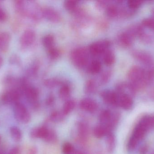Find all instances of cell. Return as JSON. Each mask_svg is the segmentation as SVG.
<instances>
[{"label":"cell","instance_id":"6da1fadb","mask_svg":"<svg viewBox=\"0 0 154 154\" xmlns=\"http://www.w3.org/2000/svg\"><path fill=\"white\" fill-rule=\"evenodd\" d=\"M145 75L146 70L139 66H133L128 71V77L129 83L136 91L147 86Z\"/></svg>","mask_w":154,"mask_h":154},{"label":"cell","instance_id":"7a4b0ae2","mask_svg":"<svg viewBox=\"0 0 154 154\" xmlns=\"http://www.w3.org/2000/svg\"><path fill=\"white\" fill-rule=\"evenodd\" d=\"M89 52L84 47L76 48L70 52V58L73 64L79 68L87 66L88 61Z\"/></svg>","mask_w":154,"mask_h":154},{"label":"cell","instance_id":"3957f363","mask_svg":"<svg viewBox=\"0 0 154 154\" xmlns=\"http://www.w3.org/2000/svg\"><path fill=\"white\" fill-rule=\"evenodd\" d=\"M14 113L17 121L23 124H27L31 119V115L26 107L20 102L14 104Z\"/></svg>","mask_w":154,"mask_h":154},{"label":"cell","instance_id":"277c9868","mask_svg":"<svg viewBox=\"0 0 154 154\" xmlns=\"http://www.w3.org/2000/svg\"><path fill=\"white\" fill-rule=\"evenodd\" d=\"M110 42L107 40L98 41L91 44L89 48V52L93 56H97L103 54L109 49Z\"/></svg>","mask_w":154,"mask_h":154},{"label":"cell","instance_id":"5b68a950","mask_svg":"<svg viewBox=\"0 0 154 154\" xmlns=\"http://www.w3.org/2000/svg\"><path fill=\"white\" fill-rule=\"evenodd\" d=\"M24 93L26 99L31 104L34 108H38L39 107L38 99L39 92L37 88L27 84L22 89Z\"/></svg>","mask_w":154,"mask_h":154},{"label":"cell","instance_id":"8992f818","mask_svg":"<svg viewBox=\"0 0 154 154\" xmlns=\"http://www.w3.org/2000/svg\"><path fill=\"white\" fill-rule=\"evenodd\" d=\"M100 96L107 105L114 107L118 106L119 95L116 91L104 90L100 93Z\"/></svg>","mask_w":154,"mask_h":154},{"label":"cell","instance_id":"52a82bcc","mask_svg":"<svg viewBox=\"0 0 154 154\" xmlns=\"http://www.w3.org/2000/svg\"><path fill=\"white\" fill-rule=\"evenodd\" d=\"M42 15L48 20L53 23H58L61 17L58 12L51 7H45L42 9Z\"/></svg>","mask_w":154,"mask_h":154},{"label":"cell","instance_id":"ba28073f","mask_svg":"<svg viewBox=\"0 0 154 154\" xmlns=\"http://www.w3.org/2000/svg\"><path fill=\"white\" fill-rule=\"evenodd\" d=\"M133 56L137 60L149 68L152 67L153 59L149 53L143 51L136 50L133 52Z\"/></svg>","mask_w":154,"mask_h":154},{"label":"cell","instance_id":"9c48e42d","mask_svg":"<svg viewBox=\"0 0 154 154\" xmlns=\"http://www.w3.org/2000/svg\"><path fill=\"white\" fill-rule=\"evenodd\" d=\"M21 92L18 90H11L3 94L2 97V100L5 104H14L19 102Z\"/></svg>","mask_w":154,"mask_h":154},{"label":"cell","instance_id":"30bf717a","mask_svg":"<svg viewBox=\"0 0 154 154\" xmlns=\"http://www.w3.org/2000/svg\"><path fill=\"white\" fill-rule=\"evenodd\" d=\"M36 35L34 31L32 30H26L21 35L20 43L22 47L26 48L30 47L35 41Z\"/></svg>","mask_w":154,"mask_h":154},{"label":"cell","instance_id":"8fae6325","mask_svg":"<svg viewBox=\"0 0 154 154\" xmlns=\"http://www.w3.org/2000/svg\"><path fill=\"white\" fill-rule=\"evenodd\" d=\"M135 37L134 33L128 29L120 34L119 38V42L122 47H129L132 45Z\"/></svg>","mask_w":154,"mask_h":154},{"label":"cell","instance_id":"7c38bea8","mask_svg":"<svg viewBox=\"0 0 154 154\" xmlns=\"http://www.w3.org/2000/svg\"><path fill=\"white\" fill-rule=\"evenodd\" d=\"M118 95L119 106L127 110H129L133 107L134 101L130 95L128 93H123L118 94Z\"/></svg>","mask_w":154,"mask_h":154},{"label":"cell","instance_id":"4fadbf2b","mask_svg":"<svg viewBox=\"0 0 154 154\" xmlns=\"http://www.w3.org/2000/svg\"><path fill=\"white\" fill-rule=\"evenodd\" d=\"M79 106L82 110L90 113H94L98 108L97 102L93 99L90 98L82 99L80 102Z\"/></svg>","mask_w":154,"mask_h":154},{"label":"cell","instance_id":"5bb4252c","mask_svg":"<svg viewBox=\"0 0 154 154\" xmlns=\"http://www.w3.org/2000/svg\"><path fill=\"white\" fill-rule=\"evenodd\" d=\"M50 130L45 126L33 128L30 132V136L32 138H41L44 140L47 138Z\"/></svg>","mask_w":154,"mask_h":154},{"label":"cell","instance_id":"9a60e30c","mask_svg":"<svg viewBox=\"0 0 154 154\" xmlns=\"http://www.w3.org/2000/svg\"><path fill=\"white\" fill-rule=\"evenodd\" d=\"M114 114V113H113ZM113 113L109 110H104L100 113L99 116V120L101 124L105 125L113 129L114 128L112 124V117L113 115Z\"/></svg>","mask_w":154,"mask_h":154},{"label":"cell","instance_id":"2e32d148","mask_svg":"<svg viewBox=\"0 0 154 154\" xmlns=\"http://www.w3.org/2000/svg\"><path fill=\"white\" fill-rule=\"evenodd\" d=\"M112 129L109 127L105 125L100 124L97 126L93 129V134L97 138H101L106 136L109 133H111Z\"/></svg>","mask_w":154,"mask_h":154},{"label":"cell","instance_id":"e0dca14e","mask_svg":"<svg viewBox=\"0 0 154 154\" xmlns=\"http://www.w3.org/2000/svg\"><path fill=\"white\" fill-rule=\"evenodd\" d=\"M11 35L7 32L0 33V50L5 51L9 47Z\"/></svg>","mask_w":154,"mask_h":154},{"label":"cell","instance_id":"ac0fdd59","mask_svg":"<svg viewBox=\"0 0 154 154\" xmlns=\"http://www.w3.org/2000/svg\"><path fill=\"white\" fill-rule=\"evenodd\" d=\"M102 65L100 61L97 60H94L90 63L88 67V71L92 74H97L101 71Z\"/></svg>","mask_w":154,"mask_h":154},{"label":"cell","instance_id":"d6986e66","mask_svg":"<svg viewBox=\"0 0 154 154\" xmlns=\"http://www.w3.org/2000/svg\"><path fill=\"white\" fill-rule=\"evenodd\" d=\"M70 88L66 83H63L59 91V96L62 100L67 99L70 96Z\"/></svg>","mask_w":154,"mask_h":154},{"label":"cell","instance_id":"ffe728a7","mask_svg":"<svg viewBox=\"0 0 154 154\" xmlns=\"http://www.w3.org/2000/svg\"><path fill=\"white\" fill-rule=\"evenodd\" d=\"M103 59L104 63L106 66H109L114 64L116 60V57L114 52L109 49L103 54Z\"/></svg>","mask_w":154,"mask_h":154},{"label":"cell","instance_id":"44dd1931","mask_svg":"<svg viewBox=\"0 0 154 154\" xmlns=\"http://www.w3.org/2000/svg\"><path fill=\"white\" fill-rule=\"evenodd\" d=\"M78 131L80 138L82 141L86 140L89 133L88 127L87 124L82 122L80 123L78 126Z\"/></svg>","mask_w":154,"mask_h":154},{"label":"cell","instance_id":"7402d4cb","mask_svg":"<svg viewBox=\"0 0 154 154\" xmlns=\"http://www.w3.org/2000/svg\"><path fill=\"white\" fill-rule=\"evenodd\" d=\"M42 44L47 50L54 47L55 38L52 34H48L44 36L42 40Z\"/></svg>","mask_w":154,"mask_h":154},{"label":"cell","instance_id":"603a6c76","mask_svg":"<svg viewBox=\"0 0 154 154\" xmlns=\"http://www.w3.org/2000/svg\"><path fill=\"white\" fill-rule=\"evenodd\" d=\"M97 89V83L94 80H89L85 84L84 90L87 94H93L96 92Z\"/></svg>","mask_w":154,"mask_h":154},{"label":"cell","instance_id":"cb8c5ba5","mask_svg":"<svg viewBox=\"0 0 154 154\" xmlns=\"http://www.w3.org/2000/svg\"><path fill=\"white\" fill-rule=\"evenodd\" d=\"M65 9L70 12L76 11L79 8V2L75 1H66L64 2Z\"/></svg>","mask_w":154,"mask_h":154},{"label":"cell","instance_id":"d4e9b609","mask_svg":"<svg viewBox=\"0 0 154 154\" xmlns=\"http://www.w3.org/2000/svg\"><path fill=\"white\" fill-rule=\"evenodd\" d=\"M75 103L73 100L69 99L66 101L63 106L62 113L65 116L70 114L75 108Z\"/></svg>","mask_w":154,"mask_h":154},{"label":"cell","instance_id":"484cf974","mask_svg":"<svg viewBox=\"0 0 154 154\" xmlns=\"http://www.w3.org/2000/svg\"><path fill=\"white\" fill-rule=\"evenodd\" d=\"M106 142L108 151L109 152L112 153L114 151L116 145L115 136L112 133H109L106 136Z\"/></svg>","mask_w":154,"mask_h":154},{"label":"cell","instance_id":"4316f807","mask_svg":"<svg viewBox=\"0 0 154 154\" xmlns=\"http://www.w3.org/2000/svg\"><path fill=\"white\" fill-rule=\"evenodd\" d=\"M10 133L14 141H20L22 138V133L20 130L17 127L14 126L10 129Z\"/></svg>","mask_w":154,"mask_h":154},{"label":"cell","instance_id":"83f0119b","mask_svg":"<svg viewBox=\"0 0 154 154\" xmlns=\"http://www.w3.org/2000/svg\"><path fill=\"white\" fill-rule=\"evenodd\" d=\"M63 82L57 78H51L46 80L44 81V85L48 88H54L59 85H62Z\"/></svg>","mask_w":154,"mask_h":154},{"label":"cell","instance_id":"f1b7e54d","mask_svg":"<svg viewBox=\"0 0 154 154\" xmlns=\"http://www.w3.org/2000/svg\"><path fill=\"white\" fill-rule=\"evenodd\" d=\"M65 116L62 112L54 111L51 114L50 119L53 122H59L63 120Z\"/></svg>","mask_w":154,"mask_h":154},{"label":"cell","instance_id":"f546056e","mask_svg":"<svg viewBox=\"0 0 154 154\" xmlns=\"http://www.w3.org/2000/svg\"><path fill=\"white\" fill-rule=\"evenodd\" d=\"M49 57L52 60H56L60 56V51L56 47H53L47 50Z\"/></svg>","mask_w":154,"mask_h":154},{"label":"cell","instance_id":"4dcf8cb0","mask_svg":"<svg viewBox=\"0 0 154 154\" xmlns=\"http://www.w3.org/2000/svg\"><path fill=\"white\" fill-rule=\"evenodd\" d=\"M143 1H137V0H130L128 1L127 7L131 11H134L141 6L143 4Z\"/></svg>","mask_w":154,"mask_h":154},{"label":"cell","instance_id":"1f68e13d","mask_svg":"<svg viewBox=\"0 0 154 154\" xmlns=\"http://www.w3.org/2000/svg\"><path fill=\"white\" fill-rule=\"evenodd\" d=\"M142 25L143 27L154 30V19L151 17L144 19L142 21Z\"/></svg>","mask_w":154,"mask_h":154},{"label":"cell","instance_id":"d6a6232c","mask_svg":"<svg viewBox=\"0 0 154 154\" xmlns=\"http://www.w3.org/2000/svg\"><path fill=\"white\" fill-rule=\"evenodd\" d=\"M62 151L65 154H73L74 153V148L70 143H66L62 146Z\"/></svg>","mask_w":154,"mask_h":154},{"label":"cell","instance_id":"836d02e7","mask_svg":"<svg viewBox=\"0 0 154 154\" xmlns=\"http://www.w3.org/2000/svg\"><path fill=\"white\" fill-rule=\"evenodd\" d=\"M111 76V72L109 71H106L103 72L100 76V83L101 84H106L110 80Z\"/></svg>","mask_w":154,"mask_h":154},{"label":"cell","instance_id":"e575fe53","mask_svg":"<svg viewBox=\"0 0 154 154\" xmlns=\"http://www.w3.org/2000/svg\"><path fill=\"white\" fill-rule=\"evenodd\" d=\"M57 136L56 133L52 130H50L48 134L45 141L48 143H53L57 140Z\"/></svg>","mask_w":154,"mask_h":154},{"label":"cell","instance_id":"d590c367","mask_svg":"<svg viewBox=\"0 0 154 154\" xmlns=\"http://www.w3.org/2000/svg\"><path fill=\"white\" fill-rule=\"evenodd\" d=\"M110 2L106 1H97L96 2V6L99 10L106 9L107 6L109 4Z\"/></svg>","mask_w":154,"mask_h":154},{"label":"cell","instance_id":"8d00e7d4","mask_svg":"<svg viewBox=\"0 0 154 154\" xmlns=\"http://www.w3.org/2000/svg\"><path fill=\"white\" fill-rule=\"evenodd\" d=\"M55 97L53 95H50L46 99V104L48 106H51L54 104Z\"/></svg>","mask_w":154,"mask_h":154},{"label":"cell","instance_id":"74e56055","mask_svg":"<svg viewBox=\"0 0 154 154\" xmlns=\"http://www.w3.org/2000/svg\"><path fill=\"white\" fill-rule=\"evenodd\" d=\"M6 14L4 11L0 9V22L4 21L6 19Z\"/></svg>","mask_w":154,"mask_h":154},{"label":"cell","instance_id":"f35d334b","mask_svg":"<svg viewBox=\"0 0 154 154\" xmlns=\"http://www.w3.org/2000/svg\"><path fill=\"white\" fill-rule=\"evenodd\" d=\"M20 153V149L19 147H15L11 149L9 154H19Z\"/></svg>","mask_w":154,"mask_h":154},{"label":"cell","instance_id":"ab89813d","mask_svg":"<svg viewBox=\"0 0 154 154\" xmlns=\"http://www.w3.org/2000/svg\"><path fill=\"white\" fill-rule=\"evenodd\" d=\"M37 154V150L35 148H33L31 149L29 151V154Z\"/></svg>","mask_w":154,"mask_h":154},{"label":"cell","instance_id":"60d3db41","mask_svg":"<svg viewBox=\"0 0 154 154\" xmlns=\"http://www.w3.org/2000/svg\"><path fill=\"white\" fill-rule=\"evenodd\" d=\"M140 152H141V153L144 154L146 153V152H147V149H146V147H143V148L141 149V150H140Z\"/></svg>","mask_w":154,"mask_h":154},{"label":"cell","instance_id":"b9f144b4","mask_svg":"<svg viewBox=\"0 0 154 154\" xmlns=\"http://www.w3.org/2000/svg\"><path fill=\"white\" fill-rule=\"evenodd\" d=\"M3 63V59L1 57H0V68L2 67V65Z\"/></svg>","mask_w":154,"mask_h":154},{"label":"cell","instance_id":"7bdbcfd3","mask_svg":"<svg viewBox=\"0 0 154 154\" xmlns=\"http://www.w3.org/2000/svg\"><path fill=\"white\" fill-rule=\"evenodd\" d=\"M151 17L154 19V8L153 10L152 11V15L151 16Z\"/></svg>","mask_w":154,"mask_h":154},{"label":"cell","instance_id":"ee69618b","mask_svg":"<svg viewBox=\"0 0 154 154\" xmlns=\"http://www.w3.org/2000/svg\"><path fill=\"white\" fill-rule=\"evenodd\" d=\"M1 141H2V137H1V135H0V144L1 143Z\"/></svg>","mask_w":154,"mask_h":154},{"label":"cell","instance_id":"f6af8a7d","mask_svg":"<svg viewBox=\"0 0 154 154\" xmlns=\"http://www.w3.org/2000/svg\"><path fill=\"white\" fill-rule=\"evenodd\" d=\"M0 154H3L2 153H1V152H0Z\"/></svg>","mask_w":154,"mask_h":154},{"label":"cell","instance_id":"bcb514c9","mask_svg":"<svg viewBox=\"0 0 154 154\" xmlns=\"http://www.w3.org/2000/svg\"></svg>","mask_w":154,"mask_h":154}]
</instances>
